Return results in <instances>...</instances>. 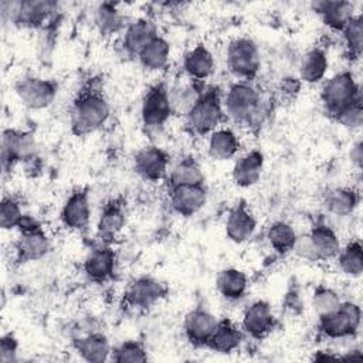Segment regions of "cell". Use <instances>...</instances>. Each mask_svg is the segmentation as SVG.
<instances>
[{"mask_svg": "<svg viewBox=\"0 0 363 363\" xmlns=\"http://www.w3.org/2000/svg\"><path fill=\"white\" fill-rule=\"evenodd\" d=\"M350 159H352V163L360 169L362 167V159H363V147H362V140H357L353 146H352V150H350Z\"/></svg>", "mask_w": 363, "mask_h": 363, "instance_id": "obj_44", "label": "cell"}, {"mask_svg": "<svg viewBox=\"0 0 363 363\" xmlns=\"http://www.w3.org/2000/svg\"><path fill=\"white\" fill-rule=\"evenodd\" d=\"M167 285L153 277H139L125 292V303L133 309H149L167 295Z\"/></svg>", "mask_w": 363, "mask_h": 363, "instance_id": "obj_11", "label": "cell"}, {"mask_svg": "<svg viewBox=\"0 0 363 363\" xmlns=\"http://www.w3.org/2000/svg\"><path fill=\"white\" fill-rule=\"evenodd\" d=\"M264 169V155L254 149L238 157L233 166V180L238 187H251L254 186L262 173Z\"/></svg>", "mask_w": 363, "mask_h": 363, "instance_id": "obj_23", "label": "cell"}, {"mask_svg": "<svg viewBox=\"0 0 363 363\" xmlns=\"http://www.w3.org/2000/svg\"><path fill=\"white\" fill-rule=\"evenodd\" d=\"M241 147L240 139L230 128H218L208 136V155L214 160H228Z\"/></svg>", "mask_w": 363, "mask_h": 363, "instance_id": "obj_29", "label": "cell"}, {"mask_svg": "<svg viewBox=\"0 0 363 363\" xmlns=\"http://www.w3.org/2000/svg\"><path fill=\"white\" fill-rule=\"evenodd\" d=\"M183 69L193 81L207 79L214 72V57L211 51L206 45L197 44L184 55Z\"/></svg>", "mask_w": 363, "mask_h": 363, "instance_id": "obj_25", "label": "cell"}, {"mask_svg": "<svg viewBox=\"0 0 363 363\" xmlns=\"http://www.w3.org/2000/svg\"><path fill=\"white\" fill-rule=\"evenodd\" d=\"M170 58V44L162 35L155 37L139 54L138 60L140 65L150 72L166 68Z\"/></svg>", "mask_w": 363, "mask_h": 363, "instance_id": "obj_32", "label": "cell"}, {"mask_svg": "<svg viewBox=\"0 0 363 363\" xmlns=\"http://www.w3.org/2000/svg\"><path fill=\"white\" fill-rule=\"evenodd\" d=\"M35 139L31 132L6 129L1 136V167L4 172L18 162L33 160L35 156Z\"/></svg>", "mask_w": 363, "mask_h": 363, "instance_id": "obj_9", "label": "cell"}, {"mask_svg": "<svg viewBox=\"0 0 363 363\" xmlns=\"http://www.w3.org/2000/svg\"><path fill=\"white\" fill-rule=\"evenodd\" d=\"M14 89L26 108L38 111L48 108L54 102L58 92V84L52 79L24 77L16 82Z\"/></svg>", "mask_w": 363, "mask_h": 363, "instance_id": "obj_10", "label": "cell"}, {"mask_svg": "<svg viewBox=\"0 0 363 363\" xmlns=\"http://www.w3.org/2000/svg\"><path fill=\"white\" fill-rule=\"evenodd\" d=\"M157 35L156 24L152 20L138 18L125 27L122 47L129 55L138 57V54Z\"/></svg>", "mask_w": 363, "mask_h": 363, "instance_id": "obj_21", "label": "cell"}, {"mask_svg": "<svg viewBox=\"0 0 363 363\" xmlns=\"http://www.w3.org/2000/svg\"><path fill=\"white\" fill-rule=\"evenodd\" d=\"M335 122L339 125L347 128V129H357L363 123V106H362V99L353 102L343 111H340L335 118Z\"/></svg>", "mask_w": 363, "mask_h": 363, "instance_id": "obj_41", "label": "cell"}, {"mask_svg": "<svg viewBox=\"0 0 363 363\" xmlns=\"http://www.w3.org/2000/svg\"><path fill=\"white\" fill-rule=\"evenodd\" d=\"M360 320V306L350 301H342L337 311L330 315L318 318V330L322 336L329 339L352 337L359 332Z\"/></svg>", "mask_w": 363, "mask_h": 363, "instance_id": "obj_7", "label": "cell"}, {"mask_svg": "<svg viewBox=\"0 0 363 363\" xmlns=\"http://www.w3.org/2000/svg\"><path fill=\"white\" fill-rule=\"evenodd\" d=\"M24 217V213L20 207V203L13 199L4 196L0 204V225L3 230L17 228Z\"/></svg>", "mask_w": 363, "mask_h": 363, "instance_id": "obj_40", "label": "cell"}, {"mask_svg": "<svg viewBox=\"0 0 363 363\" xmlns=\"http://www.w3.org/2000/svg\"><path fill=\"white\" fill-rule=\"evenodd\" d=\"M227 65L238 81L251 82L261 68V55L257 44L248 37L233 40L227 48Z\"/></svg>", "mask_w": 363, "mask_h": 363, "instance_id": "obj_6", "label": "cell"}, {"mask_svg": "<svg viewBox=\"0 0 363 363\" xmlns=\"http://www.w3.org/2000/svg\"><path fill=\"white\" fill-rule=\"evenodd\" d=\"M312 309L316 313L318 318L326 316L333 313L335 311L339 309L342 299L339 296V294L325 285H319L315 288L313 294H312Z\"/></svg>", "mask_w": 363, "mask_h": 363, "instance_id": "obj_38", "label": "cell"}, {"mask_svg": "<svg viewBox=\"0 0 363 363\" xmlns=\"http://www.w3.org/2000/svg\"><path fill=\"white\" fill-rule=\"evenodd\" d=\"M328 65L326 51L320 47H313L301 60L299 77L306 84H318L325 78Z\"/></svg>", "mask_w": 363, "mask_h": 363, "instance_id": "obj_31", "label": "cell"}, {"mask_svg": "<svg viewBox=\"0 0 363 363\" xmlns=\"http://www.w3.org/2000/svg\"><path fill=\"white\" fill-rule=\"evenodd\" d=\"M217 325L218 319L210 311L200 306L194 308L184 316V336L190 345L196 347H207Z\"/></svg>", "mask_w": 363, "mask_h": 363, "instance_id": "obj_15", "label": "cell"}, {"mask_svg": "<svg viewBox=\"0 0 363 363\" xmlns=\"http://www.w3.org/2000/svg\"><path fill=\"white\" fill-rule=\"evenodd\" d=\"M362 99L360 86L350 71H342L329 78L320 92L325 113L333 119L340 111Z\"/></svg>", "mask_w": 363, "mask_h": 363, "instance_id": "obj_4", "label": "cell"}, {"mask_svg": "<svg viewBox=\"0 0 363 363\" xmlns=\"http://www.w3.org/2000/svg\"><path fill=\"white\" fill-rule=\"evenodd\" d=\"M174 108L170 91L164 82L150 85L142 99L140 116L142 122L149 129L162 128L172 116Z\"/></svg>", "mask_w": 363, "mask_h": 363, "instance_id": "obj_8", "label": "cell"}, {"mask_svg": "<svg viewBox=\"0 0 363 363\" xmlns=\"http://www.w3.org/2000/svg\"><path fill=\"white\" fill-rule=\"evenodd\" d=\"M208 191L206 184H180L169 190L170 207L183 217L197 214L207 203Z\"/></svg>", "mask_w": 363, "mask_h": 363, "instance_id": "obj_13", "label": "cell"}, {"mask_svg": "<svg viewBox=\"0 0 363 363\" xmlns=\"http://www.w3.org/2000/svg\"><path fill=\"white\" fill-rule=\"evenodd\" d=\"M111 360L116 363H142L147 360V352L139 340H125L112 349Z\"/></svg>", "mask_w": 363, "mask_h": 363, "instance_id": "obj_39", "label": "cell"}, {"mask_svg": "<svg viewBox=\"0 0 363 363\" xmlns=\"http://www.w3.org/2000/svg\"><path fill=\"white\" fill-rule=\"evenodd\" d=\"M95 26L102 35H112L125 27V17L115 3H101L95 10Z\"/></svg>", "mask_w": 363, "mask_h": 363, "instance_id": "obj_34", "label": "cell"}, {"mask_svg": "<svg viewBox=\"0 0 363 363\" xmlns=\"http://www.w3.org/2000/svg\"><path fill=\"white\" fill-rule=\"evenodd\" d=\"M313 11H316L322 21L333 31H340L346 27L350 18L354 16L353 4L349 1L337 0H319L312 3Z\"/></svg>", "mask_w": 363, "mask_h": 363, "instance_id": "obj_22", "label": "cell"}, {"mask_svg": "<svg viewBox=\"0 0 363 363\" xmlns=\"http://www.w3.org/2000/svg\"><path fill=\"white\" fill-rule=\"evenodd\" d=\"M20 237L14 244V258L17 264L38 261L48 254L51 242L41 224L31 216L24 214L17 227Z\"/></svg>", "mask_w": 363, "mask_h": 363, "instance_id": "obj_5", "label": "cell"}, {"mask_svg": "<svg viewBox=\"0 0 363 363\" xmlns=\"http://www.w3.org/2000/svg\"><path fill=\"white\" fill-rule=\"evenodd\" d=\"M223 104L230 119L251 130L259 129L268 116V108L259 91L248 81L234 82L228 88Z\"/></svg>", "mask_w": 363, "mask_h": 363, "instance_id": "obj_1", "label": "cell"}, {"mask_svg": "<svg viewBox=\"0 0 363 363\" xmlns=\"http://www.w3.org/2000/svg\"><path fill=\"white\" fill-rule=\"evenodd\" d=\"M216 288L224 299L231 302L240 301L247 292L248 279L241 269L224 268L217 274Z\"/></svg>", "mask_w": 363, "mask_h": 363, "instance_id": "obj_28", "label": "cell"}, {"mask_svg": "<svg viewBox=\"0 0 363 363\" xmlns=\"http://www.w3.org/2000/svg\"><path fill=\"white\" fill-rule=\"evenodd\" d=\"M61 223L71 231H84L91 221V201L88 189L74 190L65 200L61 214Z\"/></svg>", "mask_w": 363, "mask_h": 363, "instance_id": "obj_14", "label": "cell"}, {"mask_svg": "<svg viewBox=\"0 0 363 363\" xmlns=\"http://www.w3.org/2000/svg\"><path fill=\"white\" fill-rule=\"evenodd\" d=\"M74 349L86 362L102 363L111 359L112 347L108 337L101 332H91L74 340Z\"/></svg>", "mask_w": 363, "mask_h": 363, "instance_id": "obj_24", "label": "cell"}, {"mask_svg": "<svg viewBox=\"0 0 363 363\" xmlns=\"http://www.w3.org/2000/svg\"><path fill=\"white\" fill-rule=\"evenodd\" d=\"M169 187L180 184H204V173L199 162L187 156L179 160L167 174Z\"/></svg>", "mask_w": 363, "mask_h": 363, "instance_id": "obj_33", "label": "cell"}, {"mask_svg": "<svg viewBox=\"0 0 363 363\" xmlns=\"http://www.w3.org/2000/svg\"><path fill=\"white\" fill-rule=\"evenodd\" d=\"M275 316L268 302L255 301L252 302L242 315L241 329L244 333L251 336L252 339H264L267 337L275 328Z\"/></svg>", "mask_w": 363, "mask_h": 363, "instance_id": "obj_16", "label": "cell"}, {"mask_svg": "<svg viewBox=\"0 0 363 363\" xmlns=\"http://www.w3.org/2000/svg\"><path fill=\"white\" fill-rule=\"evenodd\" d=\"M313 360H329V359H333V360H337L339 359V354H332V353H325L322 350L316 352L315 356L312 357Z\"/></svg>", "mask_w": 363, "mask_h": 363, "instance_id": "obj_45", "label": "cell"}, {"mask_svg": "<svg viewBox=\"0 0 363 363\" xmlns=\"http://www.w3.org/2000/svg\"><path fill=\"white\" fill-rule=\"evenodd\" d=\"M244 340V332L230 319L218 320L217 329L213 333L207 349L217 353H233Z\"/></svg>", "mask_w": 363, "mask_h": 363, "instance_id": "obj_26", "label": "cell"}, {"mask_svg": "<svg viewBox=\"0 0 363 363\" xmlns=\"http://www.w3.org/2000/svg\"><path fill=\"white\" fill-rule=\"evenodd\" d=\"M311 241L316 250L319 261H328L336 258L340 251V241L336 233L323 223H316L308 233Z\"/></svg>", "mask_w": 363, "mask_h": 363, "instance_id": "obj_30", "label": "cell"}, {"mask_svg": "<svg viewBox=\"0 0 363 363\" xmlns=\"http://www.w3.org/2000/svg\"><path fill=\"white\" fill-rule=\"evenodd\" d=\"M18 342L13 333H6L0 339V362L11 363L17 360Z\"/></svg>", "mask_w": 363, "mask_h": 363, "instance_id": "obj_43", "label": "cell"}, {"mask_svg": "<svg viewBox=\"0 0 363 363\" xmlns=\"http://www.w3.org/2000/svg\"><path fill=\"white\" fill-rule=\"evenodd\" d=\"M267 238H268L269 245L272 247V250L277 254L285 255L294 250L298 234L289 223L275 221L269 225V228L267 231Z\"/></svg>", "mask_w": 363, "mask_h": 363, "instance_id": "obj_35", "label": "cell"}, {"mask_svg": "<svg viewBox=\"0 0 363 363\" xmlns=\"http://www.w3.org/2000/svg\"><path fill=\"white\" fill-rule=\"evenodd\" d=\"M257 230V220L244 201L230 208L225 220V235L235 244L248 241Z\"/></svg>", "mask_w": 363, "mask_h": 363, "instance_id": "obj_20", "label": "cell"}, {"mask_svg": "<svg viewBox=\"0 0 363 363\" xmlns=\"http://www.w3.org/2000/svg\"><path fill=\"white\" fill-rule=\"evenodd\" d=\"M339 269L349 277H360L363 272V250L359 240L350 241L336 255Z\"/></svg>", "mask_w": 363, "mask_h": 363, "instance_id": "obj_36", "label": "cell"}, {"mask_svg": "<svg viewBox=\"0 0 363 363\" xmlns=\"http://www.w3.org/2000/svg\"><path fill=\"white\" fill-rule=\"evenodd\" d=\"M360 201V193L353 187H335L323 197L325 208L337 217L350 216Z\"/></svg>", "mask_w": 363, "mask_h": 363, "instance_id": "obj_27", "label": "cell"}, {"mask_svg": "<svg viewBox=\"0 0 363 363\" xmlns=\"http://www.w3.org/2000/svg\"><path fill=\"white\" fill-rule=\"evenodd\" d=\"M225 111L218 86L203 88L197 99L184 113V126L191 135L206 136L218 129Z\"/></svg>", "mask_w": 363, "mask_h": 363, "instance_id": "obj_3", "label": "cell"}, {"mask_svg": "<svg viewBox=\"0 0 363 363\" xmlns=\"http://www.w3.org/2000/svg\"><path fill=\"white\" fill-rule=\"evenodd\" d=\"M346 55L349 60L356 61L362 55L363 50V21L360 14H354L346 27L342 30Z\"/></svg>", "mask_w": 363, "mask_h": 363, "instance_id": "obj_37", "label": "cell"}, {"mask_svg": "<svg viewBox=\"0 0 363 363\" xmlns=\"http://www.w3.org/2000/svg\"><path fill=\"white\" fill-rule=\"evenodd\" d=\"M111 115V106L104 92L86 86L74 99L69 109L71 130L77 136L89 135L102 128Z\"/></svg>", "mask_w": 363, "mask_h": 363, "instance_id": "obj_2", "label": "cell"}, {"mask_svg": "<svg viewBox=\"0 0 363 363\" xmlns=\"http://www.w3.org/2000/svg\"><path fill=\"white\" fill-rule=\"evenodd\" d=\"M170 156L157 146H145L133 157L135 172L147 182H160L169 174Z\"/></svg>", "mask_w": 363, "mask_h": 363, "instance_id": "obj_12", "label": "cell"}, {"mask_svg": "<svg viewBox=\"0 0 363 363\" xmlns=\"http://www.w3.org/2000/svg\"><path fill=\"white\" fill-rule=\"evenodd\" d=\"M57 10L54 1H16L10 4L9 16L21 27H40Z\"/></svg>", "mask_w": 363, "mask_h": 363, "instance_id": "obj_18", "label": "cell"}, {"mask_svg": "<svg viewBox=\"0 0 363 363\" xmlns=\"http://www.w3.org/2000/svg\"><path fill=\"white\" fill-rule=\"evenodd\" d=\"M126 224V208L121 199H112L106 201L101 210L96 235L102 244H109L123 230Z\"/></svg>", "mask_w": 363, "mask_h": 363, "instance_id": "obj_19", "label": "cell"}, {"mask_svg": "<svg viewBox=\"0 0 363 363\" xmlns=\"http://www.w3.org/2000/svg\"><path fill=\"white\" fill-rule=\"evenodd\" d=\"M292 251H294L299 258H302V259H306V261H311V262H318V261H319V257H318L316 250H315V247H313V244H312V241H311L309 234L298 235Z\"/></svg>", "mask_w": 363, "mask_h": 363, "instance_id": "obj_42", "label": "cell"}, {"mask_svg": "<svg viewBox=\"0 0 363 363\" xmlns=\"http://www.w3.org/2000/svg\"><path fill=\"white\" fill-rule=\"evenodd\" d=\"M116 268V255L109 244H102L92 248L84 261V272L92 282L102 284L109 281Z\"/></svg>", "mask_w": 363, "mask_h": 363, "instance_id": "obj_17", "label": "cell"}]
</instances>
